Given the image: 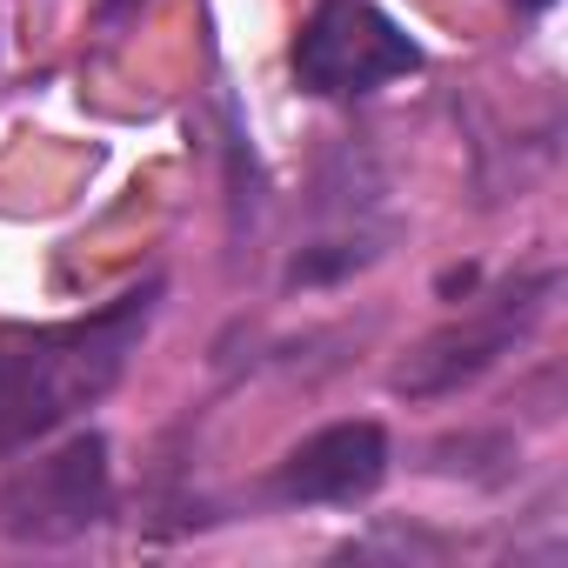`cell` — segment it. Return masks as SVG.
<instances>
[{
	"instance_id": "8992f818",
	"label": "cell",
	"mask_w": 568,
	"mask_h": 568,
	"mask_svg": "<svg viewBox=\"0 0 568 568\" xmlns=\"http://www.w3.org/2000/svg\"><path fill=\"white\" fill-rule=\"evenodd\" d=\"M141 8H148V0H101V21H108V28H121V21H128V14H141Z\"/></svg>"
},
{
	"instance_id": "3957f363",
	"label": "cell",
	"mask_w": 568,
	"mask_h": 568,
	"mask_svg": "<svg viewBox=\"0 0 568 568\" xmlns=\"http://www.w3.org/2000/svg\"><path fill=\"white\" fill-rule=\"evenodd\" d=\"M295 88L315 101H355L422 68V48L368 0H322L288 48Z\"/></svg>"
},
{
	"instance_id": "7a4b0ae2",
	"label": "cell",
	"mask_w": 568,
	"mask_h": 568,
	"mask_svg": "<svg viewBox=\"0 0 568 568\" xmlns=\"http://www.w3.org/2000/svg\"><path fill=\"white\" fill-rule=\"evenodd\" d=\"M555 288H561L555 267H535V274L501 281V288L481 295L468 315H455V322H442L428 342H415L408 362L388 375V388L408 395V402H442V395L481 382L501 355H515V342H528V328L548 315Z\"/></svg>"
},
{
	"instance_id": "277c9868",
	"label": "cell",
	"mask_w": 568,
	"mask_h": 568,
	"mask_svg": "<svg viewBox=\"0 0 568 568\" xmlns=\"http://www.w3.org/2000/svg\"><path fill=\"white\" fill-rule=\"evenodd\" d=\"M114 508V468L101 435H74L54 455L0 475V535L14 541H74Z\"/></svg>"
},
{
	"instance_id": "52a82bcc",
	"label": "cell",
	"mask_w": 568,
	"mask_h": 568,
	"mask_svg": "<svg viewBox=\"0 0 568 568\" xmlns=\"http://www.w3.org/2000/svg\"><path fill=\"white\" fill-rule=\"evenodd\" d=\"M521 8H528V14H541V8H548V0H521Z\"/></svg>"
},
{
	"instance_id": "6da1fadb",
	"label": "cell",
	"mask_w": 568,
	"mask_h": 568,
	"mask_svg": "<svg viewBox=\"0 0 568 568\" xmlns=\"http://www.w3.org/2000/svg\"><path fill=\"white\" fill-rule=\"evenodd\" d=\"M161 308V274L114 295L81 322L0 328V462L28 455L74 415H88L134 362L148 322Z\"/></svg>"
},
{
	"instance_id": "5b68a950",
	"label": "cell",
	"mask_w": 568,
	"mask_h": 568,
	"mask_svg": "<svg viewBox=\"0 0 568 568\" xmlns=\"http://www.w3.org/2000/svg\"><path fill=\"white\" fill-rule=\"evenodd\" d=\"M388 481V428L382 422H328L302 448H288L267 475L281 508H348Z\"/></svg>"
}]
</instances>
